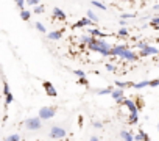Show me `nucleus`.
<instances>
[{"label":"nucleus","mask_w":159,"mask_h":141,"mask_svg":"<svg viewBox=\"0 0 159 141\" xmlns=\"http://www.w3.org/2000/svg\"><path fill=\"white\" fill-rule=\"evenodd\" d=\"M91 52L100 53L103 56H111V46L105 41V38H94L88 46H86Z\"/></svg>","instance_id":"f257e3e1"},{"label":"nucleus","mask_w":159,"mask_h":141,"mask_svg":"<svg viewBox=\"0 0 159 141\" xmlns=\"http://www.w3.org/2000/svg\"><path fill=\"white\" fill-rule=\"evenodd\" d=\"M25 127L30 130V132H36V130H39L41 127H42V119L38 116V118H28V119H25Z\"/></svg>","instance_id":"f03ea898"},{"label":"nucleus","mask_w":159,"mask_h":141,"mask_svg":"<svg viewBox=\"0 0 159 141\" xmlns=\"http://www.w3.org/2000/svg\"><path fill=\"white\" fill-rule=\"evenodd\" d=\"M56 114V107H42L38 113V116L44 121V119H52Z\"/></svg>","instance_id":"7ed1b4c3"},{"label":"nucleus","mask_w":159,"mask_h":141,"mask_svg":"<svg viewBox=\"0 0 159 141\" xmlns=\"http://www.w3.org/2000/svg\"><path fill=\"white\" fill-rule=\"evenodd\" d=\"M66 136H67V130L66 129H62L59 125H53L50 129V138H53V139H62Z\"/></svg>","instance_id":"20e7f679"},{"label":"nucleus","mask_w":159,"mask_h":141,"mask_svg":"<svg viewBox=\"0 0 159 141\" xmlns=\"http://www.w3.org/2000/svg\"><path fill=\"white\" fill-rule=\"evenodd\" d=\"M119 58H122V60H126V61H131V63H134V61H137L140 56H139V53H136L134 50H131V49H125L122 53H120V56Z\"/></svg>","instance_id":"39448f33"},{"label":"nucleus","mask_w":159,"mask_h":141,"mask_svg":"<svg viewBox=\"0 0 159 141\" xmlns=\"http://www.w3.org/2000/svg\"><path fill=\"white\" fill-rule=\"evenodd\" d=\"M159 53V49L157 47H154V46H147L145 49H140V53H139V56H150V55H157Z\"/></svg>","instance_id":"423d86ee"},{"label":"nucleus","mask_w":159,"mask_h":141,"mask_svg":"<svg viewBox=\"0 0 159 141\" xmlns=\"http://www.w3.org/2000/svg\"><path fill=\"white\" fill-rule=\"evenodd\" d=\"M42 88L45 90L47 96H50V97H56V96H58V91H56V88L52 85V82H42Z\"/></svg>","instance_id":"0eeeda50"},{"label":"nucleus","mask_w":159,"mask_h":141,"mask_svg":"<svg viewBox=\"0 0 159 141\" xmlns=\"http://www.w3.org/2000/svg\"><path fill=\"white\" fill-rule=\"evenodd\" d=\"M3 96H5V104H7V105H11V104H13V100H14V96L11 94L10 86H8V83H7V82H3Z\"/></svg>","instance_id":"6e6552de"},{"label":"nucleus","mask_w":159,"mask_h":141,"mask_svg":"<svg viewBox=\"0 0 159 141\" xmlns=\"http://www.w3.org/2000/svg\"><path fill=\"white\" fill-rule=\"evenodd\" d=\"M52 14H53V19H58V21H61V22L67 21V16H66V13H64L61 8H58V7H55V8L52 10Z\"/></svg>","instance_id":"1a4fd4ad"},{"label":"nucleus","mask_w":159,"mask_h":141,"mask_svg":"<svg viewBox=\"0 0 159 141\" xmlns=\"http://www.w3.org/2000/svg\"><path fill=\"white\" fill-rule=\"evenodd\" d=\"M94 22L86 16V17H83V19H80L78 22H75L73 24V28H84V27H89V25H92Z\"/></svg>","instance_id":"9d476101"},{"label":"nucleus","mask_w":159,"mask_h":141,"mask_svg":"<svg viewBox=\"0 0 159 141\" xmlns=\"http://www.w3.org/2000/svg\"><path fill=\"white\" fill-rule=\"evenodd\" d=\"M125 49H129L126 44H117L114 47H111V56H120V53L125 50Z\"/></svg>","instance_id":"9b49d317"},{"label":"nucleus","mask_w":159,"mask_h":141,"mask_svg":"<svg viewBox=\"0 0 159 141\" xmlns=\"http://www.w3.org/2000/svg\"><path fill=\"white\" fill-rule=\"evenodd\" d=\"M62 35H64V30L61 28V30H55V32L47 33V38H48L50 41H59V39L62 38Z\"/></svg>","instance_id":"f8f14e48"},{"label":"nucleus","mask_w":159,"mask_h":141,"mask_svg":"<svg viewBox=\"0 0 159 141\" xmlns=\"http://www.w3.org/2000/svg\"><path fill=\"white\" fill-rule=\"evenodd\" d=\"M122 105L126 107L129 111H139V108H137V105H136V102L133 99H123V104Z\"/></svg>","instance_id":"ddd939ff"},{"label":"nucleus","mask_w":159,"mask_h":141,"mask_svg":"<svg viewBox=\"0 0 159 141\" xmlns=\"http://www.w3.org/2000/svg\"><path fill=\"white\" fill-rule=\"evenodd\" d=\"M88 33H91L94 38H108V36H111L109 33H102V30H98V28H89L88 30Z\"/></svg>","instance_id":"4468645a"},{"label":"nucleus","mask_w":159,"mask_h":141,"mask_svg":"<svg viewBox=\"0 0 159 141\" xmlns=\"http://www.w3.org/2000/svg\"><path fill=\"white\" fill-rule=\"evenodd\" d=\"M92 39H94V36H92L91 33H88V35H81V36H80L78 42L81 44V46H88V44H89Z\"/></svg>","instance_id":"2eb2a0df"},{"label":"nucleus","mask_w":159,"mask_h":141,"mask_svg":"<svg viewBox=\"0 0 159 141\" xmlns=\"http://www.w3.org/2000/svg\"><path fill=\"white\" fill-rule=\"evenodd\" d=\"M125 96V91H123V88H114L112 90V93H111V97L114 99V100H117V99H120V97H123Z\"/></svg>","instance_id":"dca6fc26"},{"label":"nucleus","mask_w":159,"mask_h":141,"mask_svg":"<svg viewBox=\"0 0 159 141\" xmlns=\"http://www.w3.org/2000/svg\"><path fill=\"white\" fill-rule=\"evenodd\" d=\"M119 136H120L122 139H125V141H133V139H134V135H133L129 130H120Z\"/></svg>","instance_id":"f3484780"},{"label":"nucleus","mask_w":159,"mask_h":141,"mask_svg":"<svg viewBox=\"0 0 159 141\" xmlns=\"http://www.w3.org/2000/svg\"><path fill=\"white\" fill-rule=\"evenodd\" d=\"M128 122H129V124H137V122H139V111H129Z\"/></svg>","instance_id":"a211bd4d"},{"label":"nucleus","mask_w":159,"mask_h":141,"mask_svg":"<svg viewBox=\"0 0 159 141\" xmlns=\"http://www.w3.org/2000/svg\"><path fill=\"white\" fill-rule=\"evenodd\" d=\"M134 139H137V141H147V139H150V136H148V133H145L143 130H139V132L134 135Z\"/></svg>","instance_id":"6ab92c4d"},{"label":"nucleus","mask_w":159,"mask_h":141,"mask_svg":"<svg viewBox=\"0 0 159 141\" xmlns=\"http://www.w3.org/2000/svg\"><path fill=\"white\" fill-rule=\"evenodd\" d=\"M112 90H114V86L102 88V90H97V91H95V94H97V96H106V94H111V93H112Z\"/></svg>","instance_id":"aec40b11"},{"label":"nucleus","mask_w":159,"mask_h":141,"mask_svg":"<svg viewBox=\"0 0 159 141\" xmlns=\"http://www.w3.org/2000/svg\"><path fill=\"white\" fill-rule=\"evenodd\" d=\"M145 86H150V80H142V82H139V83H133L131 88H134V90H142V88H145Z\"/></svg>","instance_id":"412c9836"},{"label":"nucleus","mask_w":159,"mask_h":141,"mask_svg":"<svg viewBox=\"0 0 159 141\" xmlns=\"http://www.w3.org/2000/svg\"><path fill=\"white\" fill-rule=\"evenodd\" d=\"M30 17H31V11H28V10H25V8L20 10V19H22V21L27 22V21H30Z\"/></svg>","instance_id":"4be33fe9"},{"label":"nucleus","mask_w":159,"mask_h":141,"mask_svg":"<svg viewBox=\"0 0 159 141\" xmlns=\"http://www.w3.org/2000/svg\"><path fill=\"white\" fill-rule=\"evenodd\" d=\"M86 16H88V17H89V19H91V21H92L94 24H97V22L100 21V17H98V16H97V14H95V13H94L92 10H88V13H86Z\"/></svg>","instance_id":"5701e85b"},{"label":"nucleus","mask_w":159,"mask_h":141,"mask_svg":"<svg viewBox=\"0 0 159 141\" xmlns=\"http://www.w3.org/2000/svg\"><path fill=\"white\" fill-rule=\"evenodd\" d=\"M116 86H119V88H131L133 86V82H116Z\"/></svg>","instance_id":"b1692460"},{"label":"nucleus","mask_w":159,"mask_h":141,"mask_svg":"<svg viewBox=\"0 0 159 141\" xmlns=\"http://www.w3.org/2000/svg\"><path fill=\"white\" fill-rule=\"evenodd\" d=\"M117 36L119 38H128V30L125 27H120V30L117 32Z\"/></svg>","instance_id":"393cba45"},{"label":"nucleus","mask_w":159,"mask_h":141,"mask_svg":"<svg viewBox=\"0 0 159 141\" xmlns=\"http://www.w3.org/2000/svg\"><path fill=\"white\" fill-rule=\"evenodd\" d=\"M78 85H83V86H89V80L86 79V75L84 77H78V82H76Z\"/></svg>","instance_id":"a878e982"},{"label":"nucleus","mask_w":159,"mask_h":141,"mask_svg":"<svg viewBox=\"0 0 159 141\" xmlns=\"http://www.w3.org/2000/svg\"><path fill=\"white\" fill-rule=\"evenodd\" d=\"M33 11H34V14H42L44 11H45V8H44V5H36L34 8H33Z\"/></svg>","instance_id":"bb28decb"},{"label":"nucleus","mask_w":159,"mask_h":141,"mask_svg":"<svg viewBox=\"0 0 159 141\" xmlns=\"http://www.w3.org/2000/svg\"><path fill=\"white\" fill-rule=\"evenodd\" d=\"M34 27H36V30H38V32H41V33H47V28L44 27V24L36 22V24H34Z\"/></svg>","instance_id":"cd10ccee"},{"label":"nucleus","mask_w":159,"mask_h":141,"mask_svg":"<svg viewBox=\"0 0 159 141\" xmlns=\"http://www.w3.org/2000/svg\"><path fill=\"white\" fill-rule=\"evenodd\" d=\"M7 141H20V135H17V133L8 135V136H7Z\"/></svg>","instance_id":"c85d7f7f"},{"label":"nucleus","mask_w":159,"mask_h":141,"mask_svg":"<svg viewBox=\"0 0 159 141\" xmlns=\"http://www.w3.org/2000/svg\"><path fill=\"white\" fill-rule=\"evenodd\" d=\"M91 2H92V7H97L98 10H103V11L106 10V7H105L102 2H97V0H91Z\"/></svg>","instance_id":"c756f323"},{"label":"nucleus","mask_w":159,"mask_h":141,"mask_svg":"<svg viewBox=\"0 0 159 141\" xmlns=\"http://www.w3.org/2000/svg\"><path fill=\"white\" fill-rule=\"evenodd\" d=\"M150 25H153L154 28H159V16H156V17L150 19Z\"/></svg>","instance_id":"7c9ffc66"},{"label":"nucleus","mask_w":159,"mask_h":141,"mask_svg":"<svg viewBox=\"0 0 159 141\" xmlns=\"http://www.w3.org/2000/svg\"><path fill=\"white\" fill-rule=\"evenodd\" d=\"M39 3H41V0H25V5H28V7H36Z\"/></svg>","instance_id":"2f4dec72"},{"label":"nucleus","mask_w":159,"mask_h":141,"mask_svg":"<svg viewBox=\"0 0 159 141\" xmlns=\"http://www.w3.org/2000/svg\"><path fill=\"white\" fill-rule=\"evenodd\" d=\"M73 74H75L76 77H84V75H86V72H84V70H81V69H75Z\"/></svg>","instance_id":"473e14b6"},{"label":"nucleus","mask_w":159,"mask_h":141,"mask_svg":"<svg viewBox=\"0 0 159 141\" xmlns=\"http://www.w3.org/2000/svg\"><path fill=\"white\" fill-rule=\"evenodd\" d=\"M14 2H16V5H17L19 10H24L25 8V0H14Z\"/></svg>","instance_id":"72a5a7b5"},{"label":"nucleus","mask_w":159,"mask_h":141,"mask_svg":"<svg viewBox=\"0 0 159 141\" xmlns=\"http://www.w3.org/2000/svg\"><path fill=\"white\" fill-rule=\"evenodd\" d=\"M108 70H109V72H116V70H117V67L114 66V64H111V63H106V66H105Z\"/></svg>","instance_id":"f704fd0d"},{"label":"nucleus","mask_w":159,"mask_h":141,"mask_svg":"<svg viewBox=\"0 0 159 141\" xmlns=\"http://www.w3.org/2000/svg\"><path fill=\"white\" fill-rule=\"evenodd\" d=\"M136 14L134 13H123L122 14V19H131V17H134Z\"/></svg>","instance_id":"c9c22d12"},{"label":"nucleus","mask_w":159,"mask_h":141,"mask_svg":"<svg viewBox=\"0 0 159 141\" xmlns=\"http://www.w3.org/2000/svg\"><path fill=\"white\" fill-rule=\"evenodd\" d=\"M150 86H151V88H156V86H159V79L150 80Z\"/></svg>","instance_id":"e433bc0d"},{"label":"nucleus","mask_w":159,"mask_h":141,"mask_svg":"<svg viewBox=\"0 0 159 141\" xmlns=\"http://www.w3.org/2000/svg\"><path fill=\"white\" fill-rule=\"evenodd\" d=\"M147 46H148V44H147L145 41H140V42H137V44H136V47H137V49H145Z\"/></svg>","instance_id":"4c0bfd02"},{"label":"nucleus","mask_w":159,"mask_h":141,"mask_svg":"<svg viewBox=\"0 0 159 141\" xmlns=\"http://www.w3.org/2000/svg\"><path fill=\"white\" fill-rule=\"evenodd\" d=\"M134 102H136V105H137V108H139V110H140V108H142V105H143V100H142V99H140V97H139V99H136V100H134Z\"/></svg>","instance_id":"58836bf2"},{"label":"nucleus","mask_w":159,"mask_h":141,"mask_svg":"<svg viewBox=\"0 0 159 141\" xmlns=\"http://www.w3.org/2000/svg\"><path fill=\"white\" fill-rule=\"evenodd\" d=\"M92 125H94L95 129H102V127H103V124H102L100 121H94V122H92Z\"/></svg>","instance_id":"ea45409f"},{"label":"nucleus","mask_w":159,"mask_h":141,"mask_svg":"<svg viewBox=\"0 0 159 141\" xmlns=\"http://www.w3.org/2000/svg\"><path fill=\"white\" fill-rule=\"evenodd\" d=\"M119 24H120V27H125V25H126V21L120 17V21H119Z\"/></svg>","instance_id":"a19ab883"},{"label":"nucleus","mask_w":159,"mask_h":141,"mask_svg":"<svg viewBox=\"0 0 159 141\" xmlns=\"http://www.w3.org/2000/svg\"><path fill=\"white\" fill-rule=\"evenodd\" d=\"M98 139H100L98 135H92V136H91V141H98Z\"/></svg>","instance_id":"79ce46f5"},{"label":"nucleus","mask_w":159,"mask_h":141,"mask_svg":"<svg viewBox=\"0 0 159 141\" xmlns=\"http://www.w3.org/2000/svg\"><path fill=\"white\" fill-rule=\"evenodd\" d=\"M153 10H154V11H159V5H154V7H153Z\"/></svg>","instance_id":"37998d69"},{"label":"nucleus","mask_w":159,"mask_h":141,"mask_svg":"<svg viewBox=\"0 0 159 141\" xmlns=\"http://www.w3.org/2000/svg\"><path fill=\"white\" fill-rule=\"evenodd\" d=\"M125 2H134V0H125Z\"/></svg>","instance_id":"c03bdc74"},{"label":"nucleus","mask_w":159,"mask_h":141,"mask_svg":"<svg viewBox=\"0 0 159 141\" xmlns=\"http://www.w3.org/2000/svg\"><path fill=\"white\" fill-rule=\"evenodd\" d=\"M157 132H159V122H157Z\"/></svg>","instance_id":"a18cd8bd"}]
</instances>
